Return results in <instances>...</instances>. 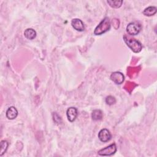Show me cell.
<instances>
[{"label":"cell","instance_id":"6da1fadb","mask_svg":"<svg viewBox=\"0 0 157 157\" xmlns=\"http://www.w3.org/2000/svg\"><path fill=\"white\" fill-rule=\"evenodd\" d=\"M111 28V22L108 17L104 18L96 27L94 34L95 35H101L109 31Z\"/></svg>","mask_w":157,"mask_h":157},{"label":"cell","instance_id":"7a4b0ae2","mask_svg":"<svg viewBox=\"0 0 157 157\" xmlns=\"http://www.w3.org/2000/svg\"><path fill=\"white\" fill-rule=\"evenodd\" d=\"M124 41L126 45L135 53H139L142 48V45L140 42L135 39L129 38L126 36H123Z\"/></svg>","mask_w":157,"mask_h":157},{"label":"cell","instance_id":"3957f363","mask_svg":"<svg viewBox=\"0 0 157 157\" xmlns=\"http://www.w3.org/2000/svg\"><path fill=\"white\" fill-rule=\"evenodd\" d=\"M142 30V25L138 22H133L132 23H129L127 27H126V32L130 35H136L140 33Z\"/></svg>","mask_w":157,"mask_h":157},{"label":"cell","instance_id":"277c9868","mask_svg":"<svg viewBox=\"0 0 157 157\" xmlns=\"http://www.w3.org/2000/svg\"><path fill=\"white\" fill-rule=\"evenodd\" d=\"M117 151V146L115 144H112L109 146L102 149L98 151V153L100 156H111Z\"/></svg>","mask_w":157,"mask_h":157},{"label":"cell","instance_id":"5b68a950","mask_svg":"<svg viewBox=\"0 0 157 157\" xmlns=\"http://www.w3.org/2000/svg\"><path fill=\"white\" fill-rule=\"evenodd\" d=\"M112 135L107 129H102L98 133V138L101 142H106L111 140Z\"/></svg>","mask_w":157,"mask_h":157},{"label":"cell","instance_id":"8992f818","mask_svg":"<svg viewBox=\"0 0 157 157\" xmlns=\"http://www.w3.org/2000/svg\"><path fill=\"white\" fill-rule=\"evenodd\" d=\"M111 79L116 84H122L125 79L123 74L120 72H114L111 75Z\"/></svg>","mask_w":157,"mask_h":157},{"label":"cell","instance_id":"52a82bcc","mask_svg":"<svg viewBox=\"0 0 157 157\" xmlns=\"http://www.w3.org/2000/svg\"><path fill=\"white\" fill-rule=\"evenodd\" d=\"M72 27L77 31L83 32L85 30V26L83 22L78 18H74L71 21Z\"/></svg>","mask_w":157,"mask_h":157},{"label":"cell","instance_id":"ba28073f","mask_svg":"<svg viewBox=\"0 0 157 157\" xmlns=\"http://www.w3.org/2000/svg\"><path fill=\"white\" fill-rule=\"evenodd\" d=\"M77 110L75 108H69L66 112V115L68 119L69 122H74L77 116Z\"/></svg>","mask_w":157,"mask_h":157},{"label":"cell","instance_id":"9c48e42d","mask_svg":"<svg viewBox=\"0 0 157 157\" xmlns=\"http://www.w3.org/2000/svg\"><path fill=\"white\" fill-rule=\"evenodd\" d=\"M17 115H18V111L17 109L14 106H11L6 111V117L8 119L14 120L17 117Z\"/></svg>","mask_w":157,"mask_h":157},{"label":"cell","instance_id":"30bf717a","mask_svg":"<svg viewBox=\"0 0 157 157\" xmlns=\"http://www.w3.org/2000/svg\"><path fill=\"white\" fill-rule=\"evenodd\" d=\"M140 69V67H129L127 69V74L130 78H134L138 75Z\"/></svg>","mask_w":157,"mask_h":157},{"label":"cell","instance_id":"8fae6325","mask_svg":"<svg viewBox=\"0 0 157 157\" xmlns=\"http://www.w3.org/2000/svg\"><path fill=\"white\" fill-rule=\"evenodd\" d=\"M24 35L26 38L30 40H32L36 37V32L35 30L32 28H28L25 31Z\"/></svg>","mask_w":157,"mask_h":157},{"label":"cell","instance_id":"7c38bea8","mask_svg":"<svg viewBox=\"0 0 157 157\" xmlns=\"http://www.w3.org/2000/svg\"><path fill=\"white\" fill-rule=\"evenodd\" d=\"M156 13V8L154 6H149L145 9L143 11V14L146 16H152Z\"/></svg>","mask_w":157,"mask_h":157},{"label":"cell","instance_id":"4fadbf2b","mask_svg":"<svg viewBox=\"0 0 157 157\" xmlns=\"http://www.w3.org/2000/svg\"><path fill=\"white\" fill-rule=\"evenodd\" d=\"M92 119L93 120H95V121L101 120L102 118V111L101 110H99V109L94 110L92 112Z\"/></svg>","mask_w":157,"mask_h":157},{"label":"cell","instance_id":"5bb4252c","mask_svg":"<svg viewBox=\"0 0 157 157\" xmlns=\"http://www.w3.org/2000/svg\"><path fill=\"white\" fill-rule=\"evenodd\" d=\"M137 86V85L135 83V82H127L125 86H124V89L125 90H126L127 92H128L129 93L132 92L133 89Z\"/></svg>","mask_w":157,"mask_h":157},{"label":"cell","instance_id":"9a60e30c","mask_svg":"<svg viewBox=\"0 0 157 157\" xmlns=\"http://www.w3.org/2000/svg\"><path fill=\"white\" fill-rule=\"evenodd\" d=\"M8 142L6 141H2L1 142V152H0V156H3L6 152L8 147Z\"/></svg>","mask_w":157,"mask_h":157},{"label":"cell","instance_id":"2e32d148","mask_svg":"<svg viewBox=\"0 0 157 157\" xmlns=\"http://www.w3.org/2000/svg\"><path fill=\"white\" fill-rule=\"evenodd\" d=\"M108 3L111 8H119L123 4V1H108Z\"/></svg>","mask_w":157,"mask_h":157},{"label":"cell","instance_id":"e0dca14e","mask_svg":"<svg viewBox=\"0 0 157 157\" xmlns=\"http://www.w3.org/2000/svg\"><path fill=\"white\" fill-rule=\"evenodd\" d=\"M106 102L108 105H113V104H114L116 102V99L112 96H108L106 98Z\"/></svg>","mask_w":157,"mask_h":157},{"label":"cell","instance_id":"ac0fdd59","mask_svg":"<svg viewBox=\"0 0 157 157\" xmlns=\"http://www.w3.org/2000/svg\"><path fill=\"white\" fill-rule=\"evenodd\" d=\"M112 24L115 29H118L119 27V25H120V22L118 19L117 18H114V20H112Z\"/></svg>","mask_w":157,"mask_h":157},{"label":"cell","instance_id":"d6986e66","mask_svg":"<svg viewBox=\"0 0 157 157\" xmlns=\"http://www.w3.org/2000/svg\"><path fill=\"white\" fill-rule=\"evenodd\" d=\"M54 120L57 123H62V119L60 117V116H58V115L56 113L54 114Z\"/></svg>","mask_w":157,"mask_h":157}]
</instances>
